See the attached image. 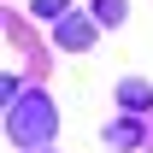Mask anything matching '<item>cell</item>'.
Instances as JSON below:
<instances>
[{"label": "cell", "mask_w": 153, "mask_h": 153, "mask_svg": "<svg viewBox=\"0 0 153 153\" xmlns=\"http://www.w3.org/2000/svg\"><path fill=\"white\" fill-rule=\"evenodd\" d=\"M6 130H12L18 147H47L53 130H59V112H53V100L41 94V88H24V94L6 106Z\"/></svg>", "instance_id": "obj_1"}, {"label": "cell", "mask_w": 153, "mask_h": 153, "mask_svg": "<svg viewBox=\"0 0 153 153\" xmlns=\"http://www.w3.org/2000/svg\"><path fill=\"white\" fill-rule=\"evenodd\" d=\"M53 41L65 53H82V47H94V24L82 12H65V18H53Z\"/></svg>", "instance_id": "obj_2"}, {"label": "cell", "mask_w": 153, "mask_h": 153, "mask_svg": "<svg viewBox=\"0 0 153 153\" xmlns=\"http://www.w3.org/2000/svg\"><path fill=\"white\" fill-rule=\"evenodd\" d=\"M141 141H147V130H141L135 118H112V124H106V147L130 153V147H141Z\"/></svg>", "instance_id": "obj_3"}, {"label": "cell", "mask_w": 153, "mask_h": 153, "mask_svg": "<svg viewBox=\"0 0 153 153\" xmlns=\"http://www.w3.org/2000/svg\"><path fill=\"white\" fill-rule=\"evenodd\" d=\"M118 106H124V112H147V106H153V88L141 82V76H124V82H118Z\"/></svg>", "instance_id": "obj_4"}, {"label": "cell", "mask_w": 153, "mask_h": 153, "mask_svg": "<svg viewBox=\"0 0 153 153\" xmlns=\"http://www.w3.org/2000/svg\"><path fill=\"white\" fill-rule=\"evenodd\" d=\"M124 18H130L124 0H94V24H124Z\"/></svg>", "instance_id": "obj_5"}, {"label": "cell", "mask_w": 153, "mask_h": 153, "mask_svg": "<svg viewBox=\"0 0 153 153\" xmlns=\"http://www.w3.org/2000/svg\"><path fill=\"white\" fill-rule=\"evenodd\" d=\"M71 0H36V18H65Z\"/></svg>", "instance_id": "obj_6"}, {"label": "cell", "mask_w": 153, "mask_h": 153, "mask_svg": "<svg viewBox=\"0 0 153 153\" xmlns=\"http://www.w3.org/2000/svg\"><path fill=\"white\" fill-rule=\"evenodd\" d=\"M18 94H24V88H18V76H0V106H12Z\"/></svg>", "instance_id": "obj_7"}, {"label": "cell", "mask_w": 153, "mask_h": 153, "mask_svg": "<svg viewBox=\"0 0 153 153\" xmlns=\"http://www.w3.org/2000/svg\"><path fill=\"white\" fill-rule=\"evenodd\" d=\"M30 153H47V147H30Z\"/></svg>", "instance_id": "obj_8"}]
</instances>
